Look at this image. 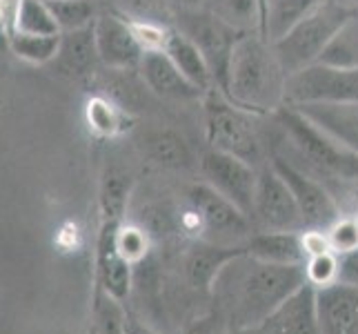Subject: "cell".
<instances>
[{
    "mask_svg": "<svg viewBox=\"0 0 358 334\" xmlns=\"http://www.w3.org/2000/svg\"><path fill=\"white\" fill-rule=\"evenodd\" d=\"M125 334H158L154 328H150L145 321L136 319L134 314H127V323H125Z\"/></svg>",
    "mask_w": 358,
    "mask_h": 334,
    "instance_id": "obj_37",
    "label": "cell"
},
{
    "mask_svg": "<svg viewBox=\"0 0 358 334\" xmlns=\"http://www.w3.org/2000/svg\"><path fill=\"white\" fill-rule=\"evenodd\" d=\"M60 45V34L43 36V34H11L9 49L14 52L20 60L31 65H45L52 63L58 54Z\"/></svg>",
    "mask_w": 358,
    "mask_h": 334,
    "instance_id": "obj_26",
    "label": "cell"
},
{
    "mask_svg": "<svg viewBox=\"0 0 358 334\" xmlns=\"http://www.w3.org/2000/svg\"><path fill=\"white\" fill-rule=\"evenodd\" d=\"M356 221H358V214H356Z\"/></svg>",
    "mask_w": 358,
    "mask_h": 334,
    "instance_id": "obj_41",
    "label": "cell"
},
{
    "mask_svg": "<svg viewBox=\"0 0 358 334\" xmlns=\"http://www.w3.org/2000/svg\"><path fill=\"white\" fill-rule=\"evenodd\" d=\"M209 11L238 32L261 34V3L258 0H212Z\"/></svg>",
    "mask_w": 358,
    "mask_h": 334,
    "instance_id": "obj_28",
    "label": "cell"
},
{
    "mask_svg": "<svg viewBox=\"0 0 358 334\" xmlns=\"http://www.w3.org/2000/svg\"><path fill=\"white\" fill-rule=\"evenodd\" d=\"M316 65H327L336 69L358 67V11L341 25V29L329 41Z\"/></svg>",
    "mask_w": 358,
    "mask_h": 334,
    "instance_id": "obj_24",
    "label": "cell"
},
{
    "mask_svg": "<svg viewBox=\"0 0 358 334\" xmlns=\"http://www.w3.org/2000/svg\"><path fill=\"white\" fill-rule=\"evenodd\" d=\"M178 29L203 52L214 76V90H223L234 45L243 32L234 29L209 9H182L178 16Z\"/></svg>",
    "mask_w": 358,
    "mask_h": 334,
    "instance_id": "obj_7",
    "label": "cell"
},
{
    "mask_svg": "<svg viewBox=\"0 0 358 334\" xmlns=\"http://www.w3.org/2000/svg\"><path fill=\"white\" fill-rule=\"evenodd\" d=\"M223 92L234 105L256 116H274L285 107L287 74L274 45L258 32H243L227 65Z\"/></svg>",
    "mask_w": 358,
    "mask_h": 334,
    "instance_id": "obj_2",
    "label": "cell"
},
{
    "mask_svg": "<svg viewBox=\"0 0 358 334\" xmlns=\"http://www.w3.org/2000/svg\"><path fill=\"white\" fill-rule=\"evenodd\" d=\"M147 154L160 167L185 169L192 165V147L176 130H156L147 136Z\"/></svg>",
    "mask_w": 358,
    "mask_h": 334,
    "instance_id": "obj_22",
    "label": "cell"
},
{
    "mask_svg": "<svg viewBox=\"0 0 358 334\" xmlns=\"http://www.w3.org/2000/svg\"><path fill=\"white\" fill-rule=\"evenodd\" d=\"M129 27L136 36V41L143 47V52H156V49H165L169 29L163 27L156 20H147V18H127Z\"/></svg>",
    "mask_w": 358,
    "mask_h": 334,
    "instance_id": "obj_34",
    "label": "cell"
},
{
    "mask_svg": "<svg viewBox=\"0 0 358 334\" xmlns=\"http://www.w3.org/2000/svg\"><path fill=\"white\" fill-rule=\"evenodd\" d=\"M187 201L189 212L185 216V228L196 234L199 241L243 247L254 234V221L203 181L192 185Z\"/></svg>",
    "mask_w": 358,
    "mask_h": 334,
    "instance_id": "obj_5",
    "label": "cell"
},
{
    "mask_svg": "<svg viewBox=\"0 0 358 334\" xmlns=\"http://www.w3.org/2000/svg\"><path fill=\"white\" fill-rule=\"evenodd\" d=\"M358 103V67L336 69L312 65L287 78L285 105Z\"/></svg>",
    "mask_w": 358,
    "mask_h": 334,
    "instance_id": "obj_8",
    "label": "cell"
},
{
    "mask_svg": "<svg viewBox=\"0 0 358 334\" xmlns=\"http://www.w3.org/2000/svg\"><path fill=\"white\" fill-rule=\"evenodd\" d=\"M271 167L278 172V176L287 183L294 201L299 205L305 230H327L331 223L341 216L338 203L331 192L307 169L294 165L289 158L274 156L269 160Z\"/></svg>",
    "mask_w": 358,
    "mask_h": 334,
    "instance_id": "obj_9",
    "label": "cell"
},
{
    "mask_svg": "<svg viewBox=\"0 0 358 334\" xmlns=\"http://www.w3.org/2000/svg\"><path fill=\"white\" fill-rule=\"evenodd\" d=\"M182 334H231V330L227 326L225 316L220 314L216 307H212L209 312L189 321V326L185 328Z\"/></svg>",
    "mask_w": 358,
    "mask_h": 334,
    "instance_id": "obj_35",
    "label": "cell"
},
{
    "mask_svg": "<svg viewBox=\"0 0 358 334\" xmlns=\"http://www.w3.org/2000/svg\"><path fill=\"white\" fill-rule=\"evenodd\" d=\"M274 116L296 156H301L314 174L341 181L358 179V154L350 152L348 147H343L314 125L299 107L285 105Z\"/></svg>",
    "mask_w": 358,
    "mask_h": 334,
    "instance_id": "obj_3",
    "label": "cell"
},
{
    "mask_svg": "<svg viewBox=\"0 0 358 334\" xmlns=\"http://www.w3.org/2000/svg\"><path fill=\"white\" fill-rule=\"evenodd\" d=\"M320 334H358V288L331 283L316 290Z\"/></svg>",
    "mask_w": 358,
    "mask_h": 334,
    "instance_id": "obj_14",
    "label": "cell"
},
{
    "mask_svg": "<svg viewBox=\"0 0 358 334\" xmlns=\"http://www.w3.org/2000/svg\"><path fill=\"white\" fill-rule=\"evenodd\" d=\"M231 334H263V332H261V328H254V330H236Z\"/></svg>",
    "mask_w": 358,
    "mask_h": 334,
    "instance_id": "obj_40",
    "label": "cell"
},
{
    "mask_svg": "<svg viewBox=\"0 0 358 334\" xmlns=\"http://www.w3.org/2000/svg\"><path fill=\"white\" fill-rule=\"evenodd\" d=\"M263 334H320L316 288L305 283L261 326Z\"/></svg>",
    "mask_w": 358,
    "mask_h": 334,
    "instance_id": "obj_16",
    "label": "cell"
},
{
    "mask_svg": "<svg viewBox=\"0 0 358 334\" xmlns=\"http://www.w3.org/2000/svg\"><path fill=\"white\" fill-rule=\"evenodd\" d=\"M254 225L258 230L271 232H303V216L294 201L287 183L278 176V172L267 160L258 169V185L254 194Z\"/></svg>",
    "mask_w": 358,
    "mask_h": 334,
    "instance_id": "obj_10",
    "label": "cell"
},
{
    "mask_svg": "<svg viewBox=\"0 0 358 334\" xmlns=\"http://www.w3.org/2000/svg\"><path fill=\"white\" fill-rule=\"evenodd\" d=\"M241 250L243 247H225V245L199 241L187 252V256H185V274H187V281L194 288L209 292L214 279L218 277V272Z\"/></svg>",
    "mask_w": 358,
    "mask_h": 334,
    "instance_id": "obj_21",
    "label": "cell"
},
{
    "mask_svg": "<svg viewBox=\"0 0 358 334\" xmlns=\"http://www.w3.org/2000/svg\"><path fill=\"white\" fill-rule=\"evenodd\" d=\"M243 250L261 261L278 265H305L307 261L301 232L254 230L252 237L245 241Z\"/></svg>",
    "mask_w": 358,
    "mask_h": 334,
    "instance_id": "obj_18",
    "label": "cell"
},
{
    "mask_svg": "<svg viewBox=\"0 0 358 334\" xmlns=\"http://www.w3.org/2000/svg\"><path fill=\"white\" fill-rule=\"evenodd\" d=\"M305 283L303 265L267 263L241 250L218 272L209 294L229 330L236 332L261 328Z\"/></svg>",
    "mask_w": 358,
    "mask_h": 334,
    "instance_id": "obj_1",
    "label": "cell"
},
{
    "mask_svg": "<svg viewBox=\"0 0 358 334\" xmlns=\"http://www.w3.org/2000/svg\"><path fill=\"white\" fill-rule=\"evenodd\" d=\"M163 52L174 60V65L180 69V74L194 85V88H199L203 94L214 90V76L203 52L180 29H169Z\"/></svg>",
    "mask_w": 358,
    "mask_h": 334,
    "instance_id": "obj_20",
    "label": "cell"
},
{
    "mask_svg": "<svg viewBox=\"0 0 358 334\" xmlns=\"http://www.w3.org/2000/svg\"><path fill=\"white\" fill-rule=\"evenodd\" d=\"M52 63L58 71L69 74V76H87V74L101 63L96 52L94 27L76 29V32H60L58 54Z\"/></svg>",
    "mask_w": 358,
    "mask_h": 334,
    "instance_id": "obj_19",
    "label": "cell"
},
{
    "mask_svg": "<svg viewBox=\"0 0 358 334\" xmlns=\"http://www.w3.org/2000/svg\"><path fill=\"white\" fill-rule=\"evenodd\" d=\"M125 323L127 312L122 310V303L98 288L94 299V334H125Z\"/></svg>",
    "mask_w": 358,
    "mask_h": 334,
    "instance_id": "obj_30",
    "label": "cell"
},
{
    "mask_svg": "<svg viewBox=\"0 0 358 334\" xmlns=\"http://www.w3.org/2000/svg\"><path fill=\"white\" fill-rule=\"evenodd\" d=\"M305 279L310 286L325 288L331 286V283H338V254L336 252H320V254H312L307 256L305 261Z\"/></svg>",
    "mask_w": 358,
    "mask_h": 334,
    "instance_id": "obj_32",
    "label": "cell"
},
{
    "mask_svg": "<svg viewBox=\"0 0 358 334\" xmlns=\"http://www.w3.org/2000/svg\"><path fill=\"white\" fill-rule=\"evenodd\" d=\"M261 116L234 105L220 90H209L203 96L205 139L209 150L238 156L252 165H265V150L256 120Z\"/></svg>",
    "mask_w": 358,
    "mask_h": 334,
    "instance_id": "obj_4",
    "label": "cell"
},
{
    "mask_svg": "<svg viewBox=\"0 0 358 334\" xmlns=\"http://www.w3.org/2000/svg\"><path fill=\"white\" fill-rule=\"evenodd\" d=\"M352 14V9H345L334 0H325L316 11H312L299 25H294L285 36L271 43L287 78L316 65L329 41L341 29V25Z\"/></svg>",
    "mask_w": 358,
    "mask_h": 334,
    "instance_id": "obj_6",
    "label": "cell"
},
{
    "mask_svg": "<svg viewBox=\"0 0 358 334\" xmlns=\"http://www.w3.org/2000/svg\"><path fill=\"white\" fill-rule=\"evenodd\" d=\"M323 3L325 0H269L265 39L269 43L278 41L280 36H285L294 25H299Z\"/></svg>",
    "mask_w": 358,
    "mask_h": 334,
    "instance_id": "obj_23",
    "label": "cell"
},
{
    "mask_svg": "<svg viewBox=\"0 0 358 334\" xmlns=\"http://www.w3.org/2000/svg\"><path fill=\"white\" fill-rule=\"evenodd\" d=\"M327 232V241L331 252L345 254L358 247V221L356 216H338L331 225L325 230Z\"/></svg>",
    "mask_w": 358,
    "mask_h": 334,
    "instance_id": "obj_33",
    "label": "cell"
},
{
    "mask_svg": "<svg viewBox=\"0 0 358 334\" xmlns=\"http://www.w3.org/2000/svg\"><path fill=\"white\" fill-rule=\"evenodd\" d=\"M338 281L358 288V247L338 254Z\"/></svg>",
    "mask_w": 358,
    "mask_h": 334,
    "instance_id": "obj_36",
    "label": "cell"
},
{
    "mask_svg": "<svg viewBox=\"0 0 358 334\" xmlns=\"http://www.w3.org/2000/svg\"><path fill=\"white\" fill-rule=\"evenodd\" d=\"M258 169L247 160L231 156L218 150H207L201 158V174L203 183L223 194L227 201L252 218L254 212V194L258 185Z\"/></svg>",
    "mask_w": 358,
    "mask_h": 334,
    "instance_id": "obj_11",
    "label": "cell"
},
{
    "mask_svg": "<svg viewBox=\"0 0 358 334\" xmlns=\"http://www.w3.org/2000/svg\"><path fill=\"white\" fill-rule=\"evenodd\" d=\"M120 223L122 218H103L101 223L98 245H96V274H98V288L122 303L131 292L134 265L116 247V228Z\"/></svg>",
    "mask_w": 358,
    "mask_h": 334,
    "instance_id": "obj_13",
    "label": "cell"
},
{
    "mask_svg": "<svg viewBox=\"0 0 358 334\" xmlns=\"http://www.w3.org/2000/svg\"><path fill=\"white\" fill-rule=\"evenodd\" d=\"M261 3V36L265 39V25H267V9H269V0H258Z\"/></svg>",
    "mask_w": 358,
    "mask_h": 334,
    "instance_id": "obj_38",
    "label": "cell"
},
{
    "mask_svg": "<svg viewBox=\"0 0 358 334\" xmlns=\"http://www.w3.org/2000/svg\"><path fill=\"white\" fill-rule=\"evenodd\" d=\"M16 32H20V34H43V36L60 34L52 9H49V5H47V0H20L18 16H16Z\"/></svg>",
    "mask_w": 358,
    "mask_h": 334,
    "instance_id": "obj_29",
    "label": "cell"
},
{
    "mask_svg": "<svg viewBox=\"0 0 358 334\" xmlns=\"http://www.w3.org/2000/svg\"><path fill=\"white\" fill-rule=\"evenodd\" d=\"M294 107L336 143L358 154V103H307Z\"/></svg>",
    "mask_w": 358,
    "mask_h": 334,
    "instance_id": "obj_17",
    "label": "cell"
},
{
    "mask_svg": "<svg viewBox=\"0 0 358 334\" xmlns=\"http://www.w3.org/2000/svg\"><path fill=\"white\" fill-rule=\"evenodd\" d=\"M85 118L96 136L114 139V136L129 130L127 111L109 96H92L85 105Z\"/></svg>",
    "mask_w": 358,
    "mask_h": 334,
    "instance_id": "obj_25",
    "label": "cell"
},
{
    "mask_svg": "<svg viewBox=\"0 0 358 334\" xmlns=\"http://www.w3.org/2000/svg\"><path fill=\"white\" fill-rule=\"evenodd\" d=\"M47 5L52 9L60 32L94 27L96 18L101 16L94 0H47Z\"/></svg>",
    "mask_w": 358,
    "mask_h": 334,
    "instance_id": "obj_27",
    "label": "cell"
},
{
    "mask_svg": "<svg viewBox=\"0 0 358 334\" xmlns=\"http://www.w3.org/2000/svg\"><path fill=\"white\" fill-rule=\"evenodd\" d=\"M334 3L343 5L345 9H352V11H356V7H358V0H334Z\"/></svg>",
    "mask_w": 358,
    "mask_h": 334,
    "instance_id": "obj_39",
    "label": "cell"
},
{
    "mask_svg": "<svg viewBox=\"0 0 358 334\" xmlns=\"http://www.w3.org/2000/svg\"><path fill=\"white\" fill-rule=\"evenodd\" d=\"M116 247L134 267H138L141 263H145V258L150 256L152 241H150V234L143 228L120 223L116 228Z\"/></svg>",
    "mask_w": 358,
    "mask_h": 334,
    "instance_id": "obj_31",
    "label": "cell"
},
{
    "mask_svg": "<svg viewBox=\"0 0 358 334\" xmlns=\"http://www.w3.org/2000/svg\"><path fill=\"white\" fill-rule=\"evenodd\" d=\"M96 52L107 69L127 71L141 65L143 47L136 41L127 18L114 14H101L94 22Z\"/></svg>",
    "mask_w": 358,
    "mask_h": 334,
    "instance_id": "obj_12",
    "label": "cell"
},
{
    "mask_svg": "<svg viewBox=\"0 0 358 334\" xmlns=\"http://www.w3.org/2000/svg\"><path fill=\"white\" fill-rule=\"evenodd\" d=\"M138 69H141L145 85L158 98H165V101H196V98L205 96L199 88H194V85L182 76L180 69L174 65V60H171L163 49L145 52Z\"/></svg>",
    "mask_w": 358,
    "mask_h": 334,
    "instance_id": "obj_15",
    "label": "cell"
}]
</instances>
